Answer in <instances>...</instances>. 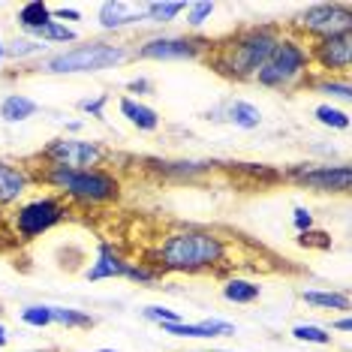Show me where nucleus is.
Segmentation results:
<instances>
[{
  "label": "nucleus",
  "mask_w": 352,
  "mask_h": 352,
  "mask_svg": "<svg viewBox=\"0 0 352 352\" xmlns=\"http://www.w3.org/2000/svg\"><path fill=\"white\" fill-rule=\"evenodd\" d=\"M28 352H52V349H28Z\"/></svg>",
  "instance_id": "44"
},
{
  "label": "nucleus",
  "mask_w": 352,
  "mask_h": 352,
  "mask_svg": "<svg viewBox=\"0 0 352 352\" xmlns=\"http://www.w3.org/2000/svg\"><path fill=\"white\" fill-rule=\"evenodd\" d=\"M30 39H36V43H43V45H73V43H78V34L73 28L60 25V21H52V25H45L43 30H36Z\"/></svg>",
  "instance_id": "27"
},
{
  "label": "nucleus",
  "mask_w": 352,
  "mask_h": 352,
  "mask_svg": "<svg viewBox=\"0 0 352 352\" xmlns=\"http://www.w3.org/2000/svg\"><path fill=\"white\" fill-rule=\"evenodd\" d=\"M97 352H115V349H109V346H102V349H97Z\"/></svg>",
  "instance_id": "43"
},
{
  "label": "nucleus",
  "mask_w": 352,
  "mask_h": 352,
  "mask_svg": "<svg viewBox=\"0 0 352 352\" xmlns=\"http://www.w3.org/2000/svg\"><path fill=\"white\" fill-rule=\"evenodd\" d=\"M148 3H130V0H106L97 6V21L106 34H118L124 28H133L145 21Z\"/></svg>",
  "instance_id": "14"
},
{
  "label": "nucleus",
  "mask_w": 352,
  "mask_h": 352,
  "mask_svg": "<svg viewBox=\"0 0 352 352\" xmlns=\"http://www.w3.org/2000/svg\"><path fill=\"white\" fill-rule=\"evenodd\" d=\"M52 10L54 6H49L45 0H30V3H25L19 12H15V21H19V28L25 30V36H34L36 30H43L45 25L54 21Z\"/></svg>",
  "instance_id": "18"
},
{
  "label": "nucleus",
  "mask_w": 352,
  "mask_h": 352,
  "mask_svg": "<svg viewBox=\"0 0 352 352\" xmlns=\"http://www.w3.org/2000/svg\"><path fill=\"white\" fill-rule=\"evenodd\" d=\"M34 184H45L69 208H106L121 202L124 184L109 169H67V166H39Z\"/></svg>",
  "instance_id": "3"
},
{
  "label": "nucleus",
  "mask_w": 352,
  "mask_h": 352,
  "mask_svg": "<svg viewBox=\"0 0 352 352\" xmlns=\"http://www.w3.org/2000/svg\"><path fill=\"white\" fill-rule=\"evenodd\" d=\"M220 115L223 121H229L238 130H256L262 124V111L247 100H229L226 106H220Z\"/></svg>",
  "instance_id": "20"
},
{
  "label": "nucleus",
  "mask_w": 352,
  "mask_h": 352,
  "mask_svg": "<svg viewBox=\"0 0 352 352\" xmlns=\"http://www.w3.org/2000/svg\"><path fill=\"white\" fill-rule=\"evenodd\" d=\"M163 334L172 338H196V340H214V338H229L235 334V325L226 319H202V322H166L160 325Z\"/></svg>",
  "instance_id": "16"
},
{
  "label": "nucleus",
  "mask_w": 352,
  "mask_h": 352,
  "mask_svg": "<svg viewBox=\"0 0 352 352\" xmlns=\"http://www.w3.org/2000/svg\"><path fill=\"white\" fill-rule=\"evenodd\" d=\"M34 187V172L25 163L0 160V208H15Z\"/></svg>",
  "instance_id": "12"
},
{
  "label": "nucleus",
  "mask_w": 352,
  "mask_h": 352,
  "mask_svg": "<svg viewBox=\"0 0 352 352\" xmlns=\"http://www.w3.org/2000/svg\"><path fill=\"white\" fill-rule=\"evenodd\" d=\"M301 301L319 310H349V292L343 289H304Z\"/></svg>",
  "instance_id": "21"
},
{
  "label": "nucleus",
  "mask_w": 352,
  "mask_h": 352,
  "mask_svg": "<svg viewBox=\"0 0 352 352\" xmlns=\"http://www.w3.org/2000/svg\"><path fill=\"white\" fill-rule=\"evenodd\" d=\"M292 338L298 340V343H314V346H328L331 343V331L322 325H314V322H298V325H292Z\"/></svg>",
  "instance_id": "30"
},
{
  "label": "nucleus",
  "mask_w": 352,
  "mask_h": 352,
  "mask_svg": "<svg viewBox=\"0 0 352 352\" xmlns=\"http://www.w3.org/2000/svg\"><path fill=\"white\" fill-rule=\"evenodd\" d=\"M184 10H187L184 0H154L145 10V21H151V25H172L178 15H184Z\"/></svg>",
  "instance_id": "24"
},
{
  "label": "nucleus",
  "mask_w": 352,
  "mask_h": 352,
  "mask_svg": "<svg viewBox=\"0 0 352 352\" xmlns=\"http://www.w3.org/2000/svg\"><path fill=\"white\" fill-rule=\"evenodd\" d=\"M283 30L286 28H280V25L241 28L223 39H214L211 52L205 54V63L217 76L229 78V82H253L259 67L268 60V54L280 43Z\"/></svg>",
  "instance_id": "2"
},
{
  "label": "nucleus",
  "mask_w": 352,
  "mask_h": 352,
  "mask_svg": "<svg viewBox=\"0 0 352 352\" xmlns=\"http://www.w3.org/2000/svg\"><path fill=\"white\" fill-rule=\"evenodd\" d=\"M52 322L60 325V328H94L97 319H94L87 310H78V307H54L52 304Z\"/></svg>",
  "instance_id": "26"
},
{
  "label": "nucleus",
  "mask_w": 352,
  "mask_h": 352,
  "mask_svg": "<svg viewBox=\"0 0 352 352\" xmlns=\"http://www.w3.org/2000/svg\"><path fill=\"white\" fill-rule=\"evenodd\" d=\"M259 295H262V286L247 277H229L223 283V298L229 304H253L259 301Z\"/></svg>",
  "instance_id": "22"
},
{
  "label": "nucleus",
  "mask_w": 352,
  "mask_h": 352,
  "mask_svg": "<svg viewBox=\"0 0 352 352\" xmlns=\"http://www.w3.org/2000/svg\"><path fill=\"white\" fill-rule=\"evenodd\" d=\"M126 91H130V94H139V97H142V94H151V91H154V85H151V78L139 76V78H130V82H126ZM139 97H135V100H139Z\"/></svg>",
  "instance_id": "38"
},
{
  "label": "nucleus",
  "mask_w": 352,
  "mask_h": 352,
  "mask_svg": "<svg viewBox=\"0 0 352 352\" xmlns=\"http://www.w3.org/2000/svg\"><path fill=\"white\" fill-rule=\"evenodd\" d=\"M145 172H154L163 181H196L202 175L214 172L211 160H163V157H145Z\"/></svg>",
  "instance_id": "13"
},
{
  "label": "nucleus",
  "mask_w": 352,
  "mask_h": 352,
  "mask_svg": "<svg viewBox=\"0 0 352 352\" xmlns=\"http://www.w3.org/2000/svg\"><path fill=\"white\" fill-rule=\"evenodd\" d=\"M6 346H10V328L0 322V349H6Z\"/></svg>",
  "instance_id": "40"
},
{
  "label": "nucleus",
  "mask_w": 352,
  "mask_h": 352,
  "mask_svg": "<svg viewBox=\"0 0 352 352\" xmlns=\"http://www.w3.org/2000/svg\"><path fill=\"white\" fill-rule=\"evenodd\" d=\"M126 265H130V259L124 256L121 247H115L111 241H100L91 268L85 271V280H87V283H100V280H118V277H124Z\"/></svg>",
  "instance_id": "15"
},
{
  "label": "nucleus",
  "mask_w": 352,
  "mask_h": 352,
  "mask_svg": "<svg viewBox=\"0 0 352 352\" xmlns=\"http://www.w3.org/2000/svg\"><path fill=\"white\" fill-rule=\"evenodd\" d=\"M67 217H69V205L54 193H43V196L25 199V202L15 205L10 214V223L19 241H36L45 232L60 226Z\"/></svg>",
  "instance_id": "6"
},
{
  "label": "nucleus",
  "mask_w": 352,
  "mask_h": 352,
  "mask_svg": "<svg viewBox=\"0 0 352 352\" xmlns=\"http://www.w3.org/2000/svg\"><path fill=\"white\" fill-rule=\"evenodd\" d=\"M39 111V102L25 97V94H6L0 100V121L3 124H25Z\"/></svg>",
  "instance_id": "19"
},
{
  "label": "nucleus",
  "mask_w": 352,
  "mask_h": 352,
  "mask_svg": "<svg viewBox=\"0 0 352 352\" xmlns=\"http://www.w3.org/2000/svg\"><path fill=\"white\" fill-rule=\"evenodd\" d=\"M76 133H82V121H69L67 124V133H63V135H76Z\"/></svg>",
  "instance_id": "41"
},
{
  "label": "nucleus",
  "mask_w": 352,
  "mask_h": 352,
  "mask_svg": "<svg viewBox=\"0 0 352 352\" xmlns=\"http://www.w3.org/2000/svg\"><path fill=\"white\" fill-rule=\"evenodd\" d=\"M310 63L322 76H349L352 69V30L307 43Z\"/></svg>",
  "instance_id": "11"
},
{
  "label": "nucleus",
  "mask_w": 352,
  "mask_h": 352,
  "mask_svg": "<svg viewBox=\"0 0 352 352\" xmlns=\"http://www.w3.org/2000/svg\"><path fill=\"white\" fill-rule=\"evenodd\" d=\"M314 118H316V121L322 124V126H328V130H338V133H346L349 124H352L349 111L331 106V102H322V106H316V109H314Z\"/></svg>",
  "instance_id": "28"
},
{
  "label": "nucleus",
  "mask_w": 352,
  "mask_h": 352,
  "mask_svg": "<svg viewBox=\"0 0 352 352\" xmlns=\"http://www.w3.org/2000/svg\"><path fill=\"white\" fill-rule=\"evenodd\" d=\"M292 226L298 235H307V232H314L316 226V217H314V211L310 208H304V205H295V211H292Z\"/></svg>",
  "instance_id": "36"
},
{
  "label": "nucleus",
  "mask_w": 352,
  "mask_h": 352,
  "mask_svg": "<svg viewBox=\"0 0 352 352\" xmlns=\"http://www.w3.org/2000/svg\"><path fill=\"white\" fill-rule=\"evenodd\" d=\"M133 60V45L121 39H87V43L69 45V49L52 52L39 60V73L45 76H82L102 73Z\"/></svg>",
  "instance_id": "4"
},
{
  "label": "nucleus",
  "mask_w": 352,
  "mask_h": 352,
  "mask_svg": "<svg viewBox=\"0 0 352 352\" xmlns=\"http://www.w3.org/2000/svg\"><path fill=\"white\" fill-rule=\"evenodd\" d=\"M328 331H340V334H349V331H352V319H349V316L331 319V328H328Z\"/></svg>",
  "instance_id": "39"
},
{
  "label": "nucleus",
  "mask_w": 352,
  "mask_h": 352,
  "mask_svg": "<svg viewBox=\"0 0 352 352\" xmlns=\"http://www.w3.org/2000/svg\"><path fill=\"white\" fill-rule=\"evenodd\" d=\"M283 181L314 193L346 196L352 190V166L349 163H295L283 172Z\"/></svg>",
  "instance_id": "9"
},
{
  "label": "nucleus",
  "mask_w": 352,
  "mask_h": 352,
  "mask_svg": "<svg viewBox=\"0 0 352 352\" xmlns=\"http://www.w3.org/2000/svg\"><path fill=\"white\" fill-rule=\"evenodd\" d=\"M19 319L28 328H49V325H54L52 322V304H28V307H21Z\"/></svg>",
  "instance_id": "31"
},
{
  "label": "nucleus",
  "mask_w": 352,
  "mask_h": 352,
  "mask_svg": "<svg viewBox=\"0 0 352 352\" xmlns=\"http://www.w3.org/2000/svg\"><path fill=\"white\" fill-rule=\"evenodd\" d=\"M307 87H314V91H319V94H328L331 100H340V102L352 100L349 76H316V78L307 82Z\"/></svg>",
  "instance_id": "23"
},
{
  "label": "nucleus",
  "mask_w": 352,
  "mask_h": 352,
  "mask_svg": "<svg viewBox=\"0 0 352 352\" xmlns=\"http://www.w3.org/2000/svg\"><path fill=\"white\" fill-rule=\"evenodd\" d=\"M214 39L199 34H157L133 49V60H205Z\"/></svg>",
  "instance_id": "7"
},
{
  "label": "nucleus",
  "mask_w": 352,
  "mask_h": 352,
  "mask_svg": "<svg viewBox=\"0 0 352 352\" xmlns=\"http://www.w3.org/2000/svg\"><path fill=\"white\" fill-rule=\"evenodd\" d=\"M45 166H67V169H100L111 157L100 142L78 139V135H58L36 154Z\"/></svg>",
  "instance_id": "10"
},
{
  "label": "nucleus",
  "mask_w": 352,
  "mask_h": 352,
  "mask_svg": "<svg viewBox=\"0 0 352 352\" xmlns=\"http://www.w3.org/2000/svg\"><path fill=\"white\" fill-rule=\"evenodd\" d=\"M235 166H238V172L250 175V178L262 181V184L283 181V172H274V169H271V166H265V163H235Z\"/></svg>",
  "instance_id": "33"
},
{
  "label": "nucleus",
  "mask_w": 352,
  "mask_h": 352,
  "mask_svg": "<svg viewBox=\"0 0 352 352\" xmlns=\"http://www.w3.org/2000/svg\"><path fill=\"white\" fill-rule=\"evenodd\" d=\"M124 280L157 289V286L163 283V271H157L154 265H148V262H130V265H126V271H124Z\"/></svg>",
  "instance_id": "29"
},
{
  "label": "nucleus",
  "mask_w": 352,
  "mask_h": 352,
  "mask_svg": "<svg viewBox=\"0 0 352 352\" xmlns=\"http://www.w3.org/2000/svg\"><path fill=\"white\" fill-rule=\"evenodd\" d=\"M121 118H126V124L135 126L139 133H157L160 130V111L151 109L148 102L135 100V97H121L118 100Z\"/></svg>",
  "instance_id": "17"
},
{
  "label": "nucleus",
  "mask_w": 352,
  "mask_h": 352,
  "mask_svg": "<svg viewBox=\"0 0 352 352\" xmlns=\"http://www.w3.org/2000/svg\"><path fill=\"white\" fill-rule=\"evenodd\" d=\"M142 316H145L148 322H154V325H166V322H184V316L178 314V310L163 307V304H148V307L142 310Z\"/></svg>",
  "instance_id": "34"
},
{
  "label": "nucleus",
  "mask_w": 352,
  "mask_h": 352,
  "mask_svg": "<svg viewBox=\"0 0 352 352\" xmlns=\"http://www.w3.org/2000/svg\"><path fill=\"white\" fill-rule=\"evenodd\" d=\"M145 262L163 274H217L229 262V241L214 229L184 226L160 238Z\"/></svg>",
  "instance_id": "1"
},
{
  "label": "nucleus",
  "mask_w": 352,
  "mask_h": 352,
  "mask_svg": "<svg viewBox=\"0 0 352 352\" xmlns=\"http://www.w3.org/2000/svg\"><path fill=\"white\" fill-rule=\"evenodd\" d=\"M310 78H314V63H310L307 43L295 36L292 30H283L274 52L259 67L253 85L268 87V91H301V87H307Z\"/></svg>",
  "instance_id": "5"
},
{
  "label": "nucleus",
  "mask_w": 352,
  "mask_h": 352,
  "mask_svg": "<svg viewBox=\"0 0 352 352\" xmlns=\"http://www.w3.org/2000/svg\"><path fill=\"white\" fill-rule=\"evenodd\" d=\"M49 54V45L36 43L30 36H15L12 43H6V58L10 60H36Z\"/></svg>",
  "instance_id": "25"
},
{
  "label": "nucleus",
  "mask_w": 352,
  "mask_h": 352,
  "mask_svg": "<svg viewBox=\"0 0 352 352\" xmlns=\"http://www.w3.org/2000/svg\"><path fill=\"white\" fill-rule=\"evenodd\" d=\"M54 21H60V25L69 28V21H82V10H76V6H58V10H52Z\"/></svg>",
  "instance_id": "37"
},
{
  "label": "nucleus",
  "mask_w": 352,
  "mask_h": 352,
  "mask_svg": "<svg viewBox=\"0 0 352 352\" xmlns=\"http://www.w3.org/2000/svg\"><path fill=\"white\" fill-rule=\"evenodd\" d=\"M187 28L199 30L205 21H211V15L217 12V3H208V0H196V3H187Z\"/></svg>",
  "instance_id": "32"
},
{
  "label": "nucleus",
  "mask_w": 352,
  "mask_h": 352,
  "mask_svg": "<svg viewBox=\"0 0 352 352\" xmlns=\"http://www.w3.org/2000/svg\"><path fill=\"white\" fill-rule=\"evenodd\" d=\"M3 60H6V43L0 39V67H3Z\"/></svg>",
  "instance_id": "42"
},
{
  "label": "nucleus",
  "mask_w": 352,
  "mask_h": 352,
  "mask_svg": "<svg viewBox=\"0 0 352 352\" xmlns=\"http://www.w3.org/2000/svg\"><path fill=\"white\" fill-rule=\"evenodd\" d=\"M106 106H109V94H97V97L78 100V111L91 115L94 121H106Z\"/></svg>",
  "instance_id": "35"
},
{
  "label": "nucleus",
  "mask_w": 352,
  "mask_h": 352,
  "mask_svg": "<svg viewBox=\"0 0 352 352\" xmlns=\"http://www.w3.org/2000/svg\"><path fill=\"white\" fill-rule=\"evenodd\" d=\"M286 30H292V34L301 36L304 43L325 39V36H334V34H346V30H352V6L340 3V0H334V3H314V6H307Z\"/></svg>",
  "instance_id": "8"
}]
</instances>
